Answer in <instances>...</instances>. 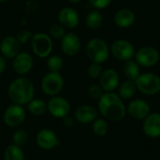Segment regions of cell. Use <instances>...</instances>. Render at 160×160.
Instances as JSON below:
<instances>
[{
	"instance_id": "obj_1",
	"label": "cell",
	"mask_w": 160,
	"mask_h": 160,
	"mask_svg": "<svg viewBox=\"0 0 160 160\" xmlns=\"http://www.w3.org/2000/svg\"><path fill=\"white\" fill-rule=\"evenodd\" d=\"M98 110L101 115L112 122H118L125 118L127 107L123 99L114 92H106L98 100Z\"/></svg>"
},
{
	"instance_id": "obj_2",
	"label": "cell",
	"mask_w": 160,
	"mask_h": 160,
	"mask_svg": "<svg viewBox=\"0 0 160 160\" xmlns=\"http://www.w3.org/2000/svg\"><path fill=\"white\" fill-rule=\"evenodd\" d=\"M8 96L13 104L27 105L35 96V85L33 82L23 76L14 79L8 85Z\"/></svg>"
},
{
	"instance_id": "obj_3",
	"label": "cell",
	"mask_w": 160,
	"mask_h": 160,
	"mask_svg": "<svg viewBox=\"0 0 160 160\" xmlns=\"http://www.w3.org/2000/svg\"><path fill=\"white\" fill-rule=\"evenodd\" d=\"M85 52L91 62L98 64L106 62L111 53L108 43L100 38H93L88 40Z\"/></svg>"
},
{
	"instance_id": "obj_4",
	"label": "cell",
	"mask_w": 160,
	"mask_h": 160,
	"mask_svg": "<svg viewBox=\"0 0 160 160\" xmlns=\"http://www.w3.org/2000/svg\"><path fill=\"white\" fill-rule=\"evenodd\" d=\"M137 90L146 96H154L160 92V77L158 75L146 72L141 74L135 81Z\"/></svg>"
},
{
	"instance_id": "obj_5",
	"label": "cell",
	"mask_w": 160,
	"mask_h": 160,
	"mask_svg": "<svg viewBox=\"0 0 160 160\" xmlns=\"http://www.w3.org/2000/svg\"><path fill=\"white\" fill-rule=\"evenodd\" d=\"M64 78L60 72H51L46 73L40 82V87L42 92L48 97H55L64 88Z\"/></svg>"
},
{
	"instance_id": "obj_6",
	"label": "cell",
	"mask_w": 160,
	"mask_h": 160,
	"mask_svg": "<svg viewBox=\"0 0 160 160\" xmlns=\"http://www.w3.org/2000/svg\"><path fill=\"white\" fill-rule=\"evenodd\" d=\"M32 51L39 58H48L52 52V38L45 33H36L31 39Z\"/></svg>"
},
{
	"instance_id": "obj_7",
	"label": "cell",
	"mask_w": 160,
	"mask_h": 160,
	"mask_svg": "<svg viewBox=\"0 0 160 160\" xmlns=\"http://www.w3.org/2000/svg\"><path fill=\"white\" fill-rule=\"evenodd\" d=\"M110 52L119 61H128L135 56L134 45L127 39H116L110 46Z\"/></svg>"
},
{
	"instance_id": "obj_8",
	"label": "cell",
	"mask_w": 160,
	"mask_h": 160,
	"mask_svg": "<svg viewBox=\"0 0 160 160\" xmlns=\"http://www.w3.org/2000/svg\"><path fill=\"white\" fill-rule=\"evenodd\" d=\"M26 118V112L23 106L11 104L4 112L3 121L6 126L9 128H18L23 124Z\"/></svg>"
},
{
	"instance_id": "obj_9",
	"label": "cell",
	"mask_w": 160,
	"mask_h": 160,
	"mask_svg": "<svg viewBox=\"0 0 160 160\" xmlns=\"http://www.w3.org/2000/svg\"><path fill=\"white\" fill-rule=\"evenodd\" d=\"M135 61L143 68H151L156 66L160 59L159 52L152 46H144L135 52Z\"/></svg>"
},
{
	"instance_id": "obj_10",
	"label": "cell",
	"mask_w": 160,
	"mask_h": 160,
	"mask_svg": "<svg viewBox=\"0 0 160 160\" xmlns=\"http://www.w3.org/2000/svg\"><path fill=\"white\" fill-rule=\"evenodd\" d=\"M47 111L52 117L63 119L69 114L70 104L63 97H52L47 102Z\"/></svg>"
},
{
	"instance_id": "obj_11",
	"label": "cell",
	"mask_w": 160,
	"mask_h": 160,
	"mask_svg": "<svg viewBox=\"0 0 160 160\" xmlns=\"http://www.w3.org/2000/svg\"><path fill=\"white\" fill-rule=\"evenodd\" d=\"M34 67V59L27 52H20L12 61V69L19 76L28 74Z\"/></svg>"
},
{
	"instance_id": "obj_12",
	"label": "cell",
	"mask_w": 160,
	"mask_h": 160,
	"mask_svg": "<svg viewBox=\"0 0 160 160\" xmlns=\"http://www.w3.org/2000/svg\"><path fill=\"white\" fill-rule=\"evenodd\" d=\"M82 48V42L79 36L75 33L68 32L61 39V50L67 56L72 57L77 55Z\"/></svg>"
},
{
	"instance_id": "obj_13",
	"label": "cell",
	"mask_w": 160,
	"mask_h": 160,
	"mask_svg": "<svg viewBox=\"0 0 160 160\" xmlns=\"http://www.w3.org/2000/svg\"><path fill=\"white\" fill-rule=\"evenodd\" d=\"M58 23L66 29H73L80 23V15L76 9L70 7L62 8L57 14Z\"/></svg>"
},
{
	"instance_id": "obj_14",
	"label": "cell",
	"mask_w": 160,
	"mask_h": 160,
	"mask_svg": "<svg viewBox=\"0 0 160 160\" xmlns=\"http://www.w3.org/2000/svg\"><path fill=\"white\" fill-rule=\"evenodd\" d=\"M36 142L42 150H52L59 144V140L54 131L49 128H42L36 136Z\"/></svg>"
},
{
	"instance_id": "obj_15",
	"label": "cell",
	"mask_w": 160,
	"mask_h": 160,
	"mask_svg": "<svg viewBox=\"0 0 160 160\" xmlns=\"http://www.w3.org/2000/svg\"><path fill=\"white\" fill-rule=\"evenodd\" d=\"M127 113H128L130 117L134 119L144 120L151 113V108L145 100L137 98L128 104L127 107Z\"/></svg>"
},
{
	"instance_id": "obj_16",
	"label": "cell",
	"mask_w": 160,
	"mask_h": 160,
	"mask_svg": "<svg viewBox=\"0 0 160 160\" xmlns=\"http://www.w3.org/2000/svg\"><path fill=\"white\" fill-rule=\"evenodd\" d=\"M120 84L119 73L113 68H107L103 70L99 77V85L102 90L106 92H113Z\"/></svg>"
},
{
	"instance_id": "obj_17",
	"label": "cell",
	"mask_w": 160,
	"mask_h": 160,
	"mask_svg": "<svg viewBox=\"0 0 160 160\" xmlns=\"http://www.w3.org/2000/svg\"><path fill=\"white\" fill-rule=\"evenodd\" d=\"M21 43L14 36H7L0 42V52L6 59H13L21 52Z\"/></svg>"
},
{
	"instance_id": "obj_18",
	"label": "cell",
	"mask_w": 160,
	"mask_h": 160,
	"mask_svg": "<svg viewBox=\"0 0 160 160\" xmlns=\"http://www.w3.org/2000/svg\"><path fill=\"white\" fill-rule=\"evenodd\" d=\"M143 133L151 138L157 139L160 137V113L152 112L144 120L142 124Z\"/></svg>"
},
{
	"instance_id": "obj_19",
	"label": "cell",
	"mask_w": 160,
	"mask_h": 160,
	"mask_svg": "<svg viewBox=\"0 0 160 160\" xmlns=\"http://www.w3.org/2000/svg\"><path fill=\"white\" fill-rule=\"evenodd\" d=\"M113 22L114 24L119 28H128L135 23L136 14L130 8H120L114 13Z\"/></svg>"
},
{
	"instance_id": "obj_20",
	"label": "cell",
	"mask_w": 160,
	"mask_h": 160,
	"mask_svg": "<svg viewBox=\"0 0 160 160\" xmlns=\"http://www.w3.org/2000/svg\"><path fill=\"white\" fill-rule=\"evenodd\" d=\"M74 117L78 123L82 125H87L93 123L98 118V111L93 106L82 105L76 109Z\"/></svg>"
},
{
	"instance_id": "obj_21",
	"label": "cell",
	"mask_w": 160,
	"mask_h": 160,
	"mask_svg": "<svg viewBox=\"0 0 160 160\" xmlns=\"http://www.w3.org/2000/svg\"><path fill=\"white\" fill-rule=\"evenodd\" d=\"M103 24V16L100 10L93 9L89 11L85 17V25L90 30H98Z\"/></svg>"
},
{
	"instance_id": "obj_22",
	"label": "cell",
	"mask_w": 160,
	"mask_h": 160,
	"mask_svg": "<svg viewBox=\"0 0 160 160\" xmlns=\"http://www.w3.org/2000/svg\"><path fill=\"white\" fill-rule=\"evenodd\" d=\"M137 91L135 81L126 80L118 86V96L122 99H129L134 97Z\"/></svg>"
},
{
	"instance_id": "obj_23",
	"label": "cell",
	"mask_w": 160,
	"mask_h": 160,
	"mask_svg": "<svg viewBox=\"0 0 160 160\" xmlns=\"http://www.w3.org/2000/svg\"><path fill=\"white\" fill-rule=\"evenodd\" d=\"M123 72L128 80L136 81L137 78L141 75V67L135 60L131 59L124 63Z\"/></svg>"
},
{
	"instance_id": "obj_24",
	"label": "cell",
	"mask_w": 160,
	"mask_h": 160,
	"mask_svg": "<svg viewBox=\"0 0 160 160\" xmlns=\"http://www.w3.org/2000/svg\"><path fill=\"white\" fill-rule=\"evenodd\" d=\"M28 112L35 116H41L47 112V103L40 98H33L27 104Z\"/></svg>"
},
{
	"instance_id": "obj_25",
	"label": "cell",
	"mask_w": 160,
	"mask_h": 160,
	"mask_svg": "<svg viewBox=\"0 0 160 160\" xmlns=\"http://www.w3.org/2000/svg\"><path fill=\"white\" fill-rule=\"evenodd\" d=\"M4 160H24V153L22 147L9 144L4 152Z\"/></svg>"
},
{
	"instance_id": "obj_26",
	"label": "cell",
	"mask_w": 160,
	"mask_h": 160,
	"mask_svg": "<svg viewBox=\"0 0 160 160\" xmlns=\"http://www.w3.org/2000/svg\"><path fill=\"white\" fill-rule=\"evenodd\" d=\"M64 67V60L61 56L51 54L47 59V68L51 72H60Z\"/></svg>"
},
{
	"instance_id": "obj_27",
	"label": "cell",
	"mask_w": 160,
	"mask_h": 160,
	"mask_svg": "<svg viewBox=\"0 0 160 160\" xmlns=\"http://www.w3.org/2000/svg\"><path fill=\"white\" fill-rule=\"evenodd\" d=\"M93 132L98 137H103L108 133L109 130V125L106 120L102 118H97L92 125Z\"/></svg>"
},
{
	"instance_id": "obj_28",
	"label": "cell",
	"mask_w": 160,
	"mask_h": 160,
	"mask_svg": "<svg viewBox=\"0 0 160 160\" xmlns=\"http://www.w3.org/2000/svg\"><path fill=\"white\" fill-rule=\"evenodd\" d=\"M28 139H29V136L25 130L18 129L12 135V143L19 147H23L24 145H26Z\"/></svg>"
},
{
	"instance_id": "obj_29",
	"label": "cell",
	"mask_w": 160,
	"mask_h": 160,
	"mask_svg": "<svg viewBox=\"0 0 160 160\" xmlns=\"http://www.w3.org/2000/svg\"><path fill=\"white\" fill-rule=\"evenodd\" d=\"M66 34H67L66 28L62 26L60 23H53L50 27V30H49V36L52 39L61 40Z\"/></svg>"
},
{
	"instance_id": "obj_30",
	"label": "cell",
	"mask_w": 160,
	"mask_h": 160,
	"mask_svg": "<svg viewBox=\"0 0 160 160\" xmlns=\"http://www.w3.org/2000/svg\"><path fill=\"white\" fill-rule=\"evenodd\" d=\"M87 75L89 78L91 79H99V77L101 76L103 69H102V66L101 64L98 63H91L88 67H87Z\"/></svg>"
},
{
	"instance_id": "obj_31",
	"label": "cell",
	"mask_w": 160,
	"mask_h": 160,
	"mask_svg": "<svg viewBox=\"0 0 160 160\" xmlns=\"http://www.w3.org/2000/svg\"><path fill=\"white\" fill-rule=\"evenodd\" d=\"M87 93H88V96H89L91 98H93V99H95V100H99L100 98L103 96V94H104L105 92L102 90V88L100 87L99 84H98H98H92V85L88 88Z\"/></svg>"
},
{
	"instance_id": "obj_32",
	"label": "cell",
	"mask_w": 160,
	"mask_h": 160,
	"mask_svg": "<svg viewBox=\"0 0 160 160\" xmlns=\"http://www.w3.org/2000/svg\"><path fill=\"white\" fill-rule=\"evenodd\" d=\"M32 37H33V35L29 31H27V30H21V31L18 32V34L16 36V38L18 39V41L21 44H27L29 41H31Z\"/></svg>"
},
{
	"instance_id": "obj_33",
	"label": "cell",
	"mask_w": 160,
	"mask_h": 160,
	"mask_svg": "<svg viewBox=\"0 0 160 160\" xmlns=\"http://www.w3.org/2000/svg\"><path fill=\"white\" fill-rule=\"evenodd\" d=\"M88 1L90 5L95 9H98V10H101V9L108 8L112 2V0H88Z\"/></svg>"
},
{
	"instance_id": "obj_34",
	"label": "cell",
	"mask_w": 160,
	"mask_h": 160,
	"mask_svg": "<svg viewBox=\"0 0 160 160\" xmlns=\"http://www.w3.org/2000/svg\"><path fill=\"white\" fill-rule=\"evenodd\" d=\"M74 119H73V117H71V116H69V115H68V116H66L65 118H63V124H64V126L66 127V128H72L73 126H74Z\"/></svg>"
},
{
	"instance_id": "obj_35",
	"label": "cell",
	"mask_w": 160,
	"mask_h": 160,
	"mask_svg": "<svg viewBox=\"0 0 160 160\" xmlns=\"http://www.w3.org/2000/svg\"><path fill=\"white\" fill-rule=\"evenodd\" d=\"M7 68V59L0 55V75L6 70Z\"/></svg>"
},
{
	"instance_id": "obj_36",
	"label": "cell",
	"mask_w": 160,
	"mask_h": 160,
	"mask_svg": "<svg viewBox=\"0 0 160 160\" xmlns=\"http://www.w3.org/2000/svg\"><path fill=\"white\" fill-rule=\"evenodd\" d=\"M70 3H72V4H78V3H80V2H82V0H68Z\"/></svg>"
},
{
	"instance_id": "obj_37",
	"label": "cell",
	"mask_w": 160,
	"mask_h": 160,
	"mask_svg": "<svg viewBox=\"0 0 160 160\" xmlns=\"http://www.w3.org/2000/svg\"><path fill=\"white\" fill-rule=\"evenodd\" d=\"M8 0H0V3H4V2H7Z\"/></svg>"
},
{
	"instance_id": "obj_38",
	"label": "cell",
	"mask_w": 160,
	"mask_h": 160,
	"mask_svg": "<svg viewBox=\"0 0 160 160\" xmlns=\"http://www.w3.org/2000/svg\"><path fill=\"white\" fill-rule=\"evenodd\" d=\"M43 1H49V0H43Z\"/></svg>"
}]
</instances>
